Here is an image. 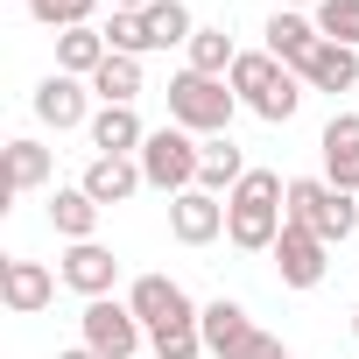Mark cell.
Wrapping results in <instances>:
<instances>
[{
	"label": "cell",
	"instance_id": "22",
	"mask_svg": "<svg viewBox=\"0 0 359 359\" xmlns=\"http://www.w3.org/2000/svg\"><path fill=\"white\" fill-rule=\"evenodd\" d=\"M50 169H57V162H50V148H43V141H29V134H22V141H8V191H15V198L43 191V184H50Z\"/></svg>",
	"mask_w": 359,
	"mask_h": 359
},
{
	"label": "cell",
	"instance_id": "17",
	"mask_svg": "<svg viewBox=\"0 0 359 359\" xmlns=\"http://www.w3.org/2000/svg\"><path fill=\"white\" fill-rule=\"evenodd\" d=\"M85 134H92V148H99V155H141V141H148V127H141V113H134V106H99Z\"/></svg>",
	"mask_w": 359,
	"mask_h": 359
},
{
	"label": "cell",
	"instance_id": "10",
	"mask_svg": "<svg viewBox=\"0 0 359 359\" xmlns=\"http://www.w3.org/2000/svg\"><path fill=\"white\" fill-rule=\"evenodd\" d=\"M169 233H176V247H212L226 233V198H212V191L169 198Z\"/></svg>",
	"mask_w": 359,
	"mask_h": 359
},
{
	"label": "cell",
	"instance_id": "18",
	"mask_svg": "<svg viewBox=\"0 0 359 359\" xmlns=\"http://www.w3.org/2000/svg\"><path fill=\"white\" fill-rule=\"evenodd\" d=\"M198 331H205V352L212 359H226L240 338H254L261 324L247 317V303H233V296H219V303H205V317H198Z\"/></svg>",
	"mask_w": 359,
	"mask_h": 359
},
{
	"label": "cell",
	"instance_id": "20",
	"mask_svg": "<svg viewBox=\"0 0 359 359\" xmlns=\"http://www.w3.org/2000/svg\"><path fill=\"white\" fill-rule=\"evenodd\" d=\"M184 57H191L184 71H205V78H233V64H240V50H233V36L219 22H198V36H191Z\"/></svg>",
	"mask_w": 359,
	"mask_h": 359
},
{
	"label": "cell",
	"instance_id": "24",
	"mask_svg": "<svg viewBox=\"0 0 359 359\" xmlns=\"http://www.w3.org/2000/svg\"><path fill=\"white\" fill-rule=\"evenodd\" d=\"M240 176H247L240 148H233L226 134H212V141H205V169H198V191H212V198L226 191V198H233V191H240Z\"/></svg>",
	"mask_w": 359,
	"mask_h": 359
},
{
	"label": "cell",
	"instance_id": "21",
	"mask_svg": "<svg viewBox=\"0 0 359 359\" xmlns=\"http://www.w3.org/2000/svg\"><path fill=\"white\" fill-rule=\"evenodd\" d=\"M50 226L78 247V240H92L99 233V205L85 198V184H71V191H50Z\"/></svg>",
	"mask_w": 359,
	"mask_h": 359
},
{
	"label": "cell",
	"instance_id": "31",
	"mask_svg": "<svg viewBox=\"0 0 359 359\" xmlns=\"http://www.w3.org/2000/svg\"><path fill=\"white\" fill-rule=\"evenodd\" d=\"M57 359H99V352H92V345H71V352H57Z\"/></svg>",
	"mask_w": 359,
	"mask_h": 359
},
{
	"label": "cell",
	"instance_id": "28",
	"mask_svg": "<svg viewBox=\"0 0 359 359\" xmlns=\"http://www.w3.org/2000/svg\"><path fill=\"white\" fill-rule=\"evenodd\" d=\"M92 8H99V0H29V15L43 22V29H92Z\"/></svg>",
	"mask_w": 359,
	"mask_h": 359
},
{
	"label": "cell",
	"instance_id": "8",
	"mask_svg": "<svg viewBox=\"0 0 359 359\" xmlns=\"http://www.w3.org/2000/svg\"><path fill=\"white\" fill-rule=\"evenodd\" d=\"M29 106H36V120H43V127H57V134H64V127H92V85H85V78L50 71V78L36 85V99H29Z\"/></svg>",
	"mask_w": 359,
	"mask_h": 359
},
{
	"label": "cell",
	"instance_id": "27",
	"mask_svg": "<svg viewBox=\"0 0 359 359\" xmlns=\"http://www.w3.org/2000/svg\"><path fill=\"white\" fill-rule=\"evenodd\" d=\"M317 36L359 50V0H324V8H317Z\"/></svg>",
	"mask_w": 359,
	"mask_h": 359
},
{
	"label": "cell",
	"instance_id": "3",
	"mask_svg": "<svg viewBox=\"0 0 359 359\" xmlns=\"http://www.w3.org/2000/svg\"><path fill=\"white\" fill-rule=\"evenodd\" d=\"M240 113V92L226 78H205V71H176L169 78V127H184V134H226Z\"/></svg>",
	"mask_w": 359,
	"mask_h": 359
},
{
	"label": "cell",
	"instance_id": "29",
	"mask_svg": "<svg viewBox=\"0 0 359 359\" xmlns=\"http://www.w3.org/2000/svg\"><path fill=\"white\" fill-rule=\"evenodd\" d=\"M148 345H155V359H198L205 352V331H155Z\"/></svg>",
	"mask_w": 359,
	"mask_h": 359
},
{
	"label": "cell",
	"instance_id": "2",
	"mask_svg": "<svg viewBox=\"0 0 359 359\" xmlns=\"http://www.w3.org/2000/svg\"><path fill=\"white\" fill-rule=\"evenodd\" d=\"M233 92H240V106H254L268 127H282V120H296V106H303V78L289 71V64H275L268 50H240V64H233V78H226Z\"/></svg>",
	"mask_w": 359,
	"mask_h": 359
},
{
	"label": "cell",
	"instance_id": "33",
	"mask_svg": "<svg viewBox=\"0 0 359 359\" xmlns=\"http://www.w3.org/2000/svg\"><path fill=\"white\" fill-rule=\"evenodd\" d=\"M282 8H324V0H282Z\"/></svg>",
	"mask_w": 359,
	"mask_h": 359
},
{
	"label": "cell",
	"instance_id": "1",
	"mask_svg": "<svg viewBox=\"0 0 359 359\" xmlns=\"http://www.w3.org/2000/svg\"><path fill=\"white\" fill-rule=\"evenodd\" d=\"M282 226H289V184L275 169H247L240 191L226 198V240L240 254H275Z\"/></svg>",
	"mask_w": 359,
	"mask_h": 359
},
{
	"label": "cell",
	"instance_id": "11",
	"mask_svg": "<svg viewBox=\"0 0 359 359\" xmlns=\"http://www.w3.org/2000/svg\"><path fill=\"white\" fill-rule=\"evenodd\" d=\"M78 184H85V198L106 212V205H127V198L148 184V176H141V155H92Z\"/></svg>",
	"mask_w": 359,
	"mask_h": 359
},
{
	"label": "cell",
	"instance_id": "34",
	"mask_svg": "<svg viewBox=\"0 0 359 359\" xmlns=\"http://www.w3.org/2000/svg\"><path fill=\"white\" fill-rule=\"evenodd\" d=\"M352 338H359V310H352Z\"/></svg>",
	"mask_w": 359,
	"mask_h": 359
},
{
	"label": "cell",
	"instance_id": "7",
	"mask_svg": "<svg viewBox=\"0 0 359 359\" xmlns=\"http://www.w3.org/2000/svg\"><path fill=\"white\" fill-rule=\"evenodd\" d=\"M85 345L99 352V359H134L141 352V338H148V324L127 310V303H113V296H99V303H85Z\"/></svg>",
	"mask_w": 359,
	"mask_h": 359
},
{
	"label": "cell",
	"instance_id": "9",
	"mask_svg": "<svg viewBox=\"0 0 359 359\" xmlns=\"http://www.w3.org/2000/svg\"><path fill=\"white\" fill-rule=\"evenodd\" d=\"M324 268H331V261H324V240H317L310 226H296V219H289V226H282V240H275V275H282V289H317V282H324Z\"/></svg>",
	"mask_w": 359,
	"mask_h": 359
},
{
	"label": "cell",
	"instance_id": "5",
	"mask_svg": "<svg viewBox=\"0 0 359 359\" xmlns=\"http://www.w3.org/2000/svg\"><path fill=\"white\" fill-rule=\"evenodd\" d=\"M198 169H205V141L184 134V127H155L141 141V176H148L155 191H169V198L198 191Z\"/></svg>",
	"mask_w": 359,
	"mask_h": 359
},
{
	"label": "cell",
	"instance_id": "25",
	"mask_svg": "<svg viewBox=\"0 0 359 359\" xmlns=\"http://www.w3.org/2000/svg\"><path fill=\"white\" fill-rule=\"evenodd\" d=\"M92 92H99V106H134L141 99V57H106Z\"/></svg>",
	"mask_w": 359,
	"mask_h": 359
},
{
	"label": "cell",
	"instance_id": "15",
	"mask_svg": "<svg viewBox=\"0 0 359 359\" xmlns=\"http://www.w3.org/2000/svg\"><path fill=\"white\" fill-rule=\"evenodd\" d=\"M317 43H324V36H317V15H296V8H275V22H268V57H275V64L303 71Z\"/></svg>",
	"mask_w": 359,
	"mask_h": 359
},
{
	"label": "cell",
	"instance_id": "4",
	"mask_svg": "<svg viewBox=\"0 0 359 359\" xmlns=\"http://www.w3.org/2000/svg\"><path fill=\"white\" fill-rule=\"evenodd\" d=\"M289 219L310 226L324 247H338V240H352V226H359V198L338 191V184H324V176H296V184H289Z\"/></svg>",
	"mask_w": 359,
	"mask_h": 359
},
{
	"label": "cell",
	"instance_id": "19",
	"mask_svg": "<svg viewBox=\"0 0 359 359\" xmlns=\"http://www.w3.org/2000/svg\"><path fill=\"white\" fill-rule=\"evenodd\" d=\"M106 57H113V50H106V29H64V36H57V71H64V78H85V85H92Z\"/></svg>",
	"mask_w": 359,
	"mask_h": 359
},
{
	"label": "cell",
	"instance_id": "26",
	"mask_svg": "<svg viewBox=\"0 0 359 359\" xmlns=\"http://www.w3.org/2000/svg\"><path fill=\"white\" fill-rule=\"evenodd\" d=\"M106 50H113V57H148V50H155V43H148V22L127 15V8H113V15H106Z\"/></svg>",
	"mask_w": 359,
	"mask_h": 359
},
{
	"label": "cell",
	"instance_id": "32",
	"mask_svg": "<svg viewBox=\"0 0 359 359\" xmlns=\"http://www.w3.org/2000/svg\"><path fill=\"white\" fill-rule=\"evenodd\" d=\"M113 8H127V15H141V8H155V0H113Z\"/></svg>",
	"mask_w": 359,
	"mask_h": 359
},
{
	"label": "cell",
	"instance_id": "23",
	"mask_svg": "<svg viewBox=\"0 0 359 359\" xmlns=\"http://www.w3.org/2000/svg\"><path fill=\"white\" fill-rule=\"evenodd\" d=\"M141 22H148V43L155 50H191V36H198V22H191L184 0H155V8H141Z\"/></svg>",
	"mask_w": 359,
	"mask_h": 359
},
{
	"label": "cell",
	"instance_id": "12",
	"mask_svg": "<svg viewBox=\"0 0 359 359\" xmlns=\"http://www.w3.org/2000/svg\"><path fill=\"white\" fill-rule=\"evenodd\" d=\"M64 289H78L85 303H99V296H113V282H120V261H113V247H99V240H78L71 254H64Z\"/></svg>",
	"mask_w": 359,
	"mask_h": 359
},
{
	"label": "cell",
	"instance_id": "13",
	"mask_svg": "<svg viewBox=\"0 0 359 359\" xmlns=\"http://www.w3.org/2000/svg\"><path fill=\"white\" fill-rule=\"evenodd\" d=\"M50 296H57V275H50L43 261L15 254L8 268H0V303H8L15 317H36V310H50Z\"/></svg>",
	"mask_w": 359,
	"mask_h": 359
},
{
	"label": "cell",
	"instance_id": "6",
	"mask_svg": "<svg viewBox=\"0 0 359 359\" xmlns=\"http://www.w3.org/2000/svg\"><path fill=\"white\" fill-rule=\"evenodd\" d=\"M127 310L148 324V338H155V331H198V317H205V310L184 296V282H169V275H141V282L127 289Z\"/></svg>",
	"mask_w": 359,
	"mask_h": 359
},
{
	"label": "cell",
	"instance_id": "30",
	"mask_svg": "<svg viewBox=\"0 0 359 359\" xmlns=\"http://www.w3.org/2000/svg\"><path fill=\"white\" fill-rule=\"evenodd\" d=\"M226 359H289V345H282L275 331H254V338H240Z\"/></svg>",
	"mask_w": 359,
	"mask_h": 359
},
{
	"label": "cell",
	"instance_id": "16",
	"mask_svg": "<svg viewBox=\"0 0 359 359\" xmlns=\"http://www.w3.org/2000/svg\"><path fill=\"white\" fill-rule=\"evenodd\" d=\"M310 92H352L359 85V50H345V43H317L310 50V64L296 71Z\"/></svg>",
	"mask_w": 359,
	"mask_h": 359
},
{
	"label": "cell",
	"instance_id": "14",
	"mask_svg": "<svg viewBox=\"0 0 359 359\" xmlns=\"http://www.w3.org/2000/svg\"><path fill=\"white\" fill-rule=\"evenodd\" d=\"M317 148H324V184L359 198V113H331Z\"/></svg>",
	"mask_w": 359,
	"mask_h": 359
}]
</instances>
